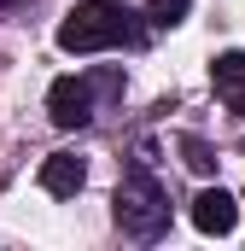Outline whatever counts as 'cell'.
Masks as SVG:
<instances>
[{"label":"cell","instance_id":"cell-1","mask_svg":"<svg viewBox=\"0 0 245 251\" xmlns=\"http://www.w3.org/2000/svg\"><path fill=\"white\" fill-rule=\"evenodd\" d=\"M134 41H140V24L117 0H82V6H70V18L59 24L64 53H105V47H134Z\"/></svg>","mask_w":245,"mask_h":251},{"label":"cell","instance_id":"cell-2","mask_svg":"<svg viewBox=\"0 0 245 251\" xmlns=\"http://www.w3.org/2000/svg\"><path fill=\"white\" fill-rule=\"evenodd\" d=\"M117 228L128 240H158V234L170 228V199L158 187V176L140 170V164L117 181Z\"/></svg>","mask_w":245,"mask_h":251},{"label":"cell","instance_id":"cell-3","mask_svg":"<svg viewBox=\"0 0 245 251\" xmlns=\"http://www.w3.org/2000/svg\"><path fill=\"white\" fill-rule=\"evenodd\" d=\"M94 82L88 76H59L53 88H47V111H53V123L59 128H82L88 117H94Z\"/></svg>","mask_w":245,"mask_h":251},{"label":"cell","instance_id":"cell-4","mask_svg":"<svg viewBox=\"0 0 245 251\" xmlns=\"http://www.w3.org/2000/svg\"><path fill=\"white\" fill-rule=\"evenodd\" d=\"M234 222H240V199L222 187H204L193 199V228L198 234H234Z\"/></svg>","mask_w":245,"mask_h":251},{"label":"cell","instance_id":"cell-5","mask_svg":"<svg viewBox=\"0 0 245 251\" xmlns=\"http://www.w3.org/2000/svg\"><path fill=\"white\" fill-rule=\"evenodd\" d=\"M88 181V170H82V158H70V152H53L47 164H41V187L53 193V199H76Z\"/></svg>","mask_w":245,"mask_h":251},{"label":"cell","instance_id":"cell-6","mask_svg":"<svg viewBox=\"0 0 245 251\" xmlns=\"http://www.w3.org/2000/svg\"><path fill=\"white\" fill-rule=\"evenodd\" d=\"M210 76H216V88H222L228 100H240L245 94V53H222V59L210 64Z\"/></svg>","mask_w":245,"mask_h":251},{"label":"cell","instance_id":"cell-7","mask_svg":"<svg viewBox=\"0 0 245 251\" xmlns=\"http://www.w3.org/2000/svg\"><path fill=\"white\" fill-rule=\"evenodd\" d=\"M187 0H152V24H181Z\"/></svg>","mask_w":245,"mask_h":251},{"label":"cell","instance_id":"cell-8","mask_svg":"<svg viewBox=\"0 0 245 251\" xmlns=\"http://www.w3.org/2000/svg\"><path fill=\"white\" fill-rule=\"evenodd\" d=\"M181 152H187V164H193V170H210V164H216V158L204 152V140H193V134L181 140Z\"/></svg>","mask_w":245,"mask_h":251},{"label":"cell","instance_id":"cell-9","mask_svg":"<svg viewBox=\"0 0 245 251\" xmlns=\"http://www.w3.org/2000/svg\"><path fill=\"white\" fill-rule=\"evenodd\" d=\"M234 111H240V117H245V94H240V100H234Z\"/></svg>","mask_w":245,"mask_h":251},{"label":"cell","instance_id":"cell-10","mask_svg":"<svg viewBox=\"0 0 245 251\" xmlns=\"http://www.w3.org/2000/svg\"><path fill=\"white\" fill-rule=\"evenodd\" d=\"M0 6H12V0H0Z\"/></svg>","mask_w":245,"mask_h":251}]
</instances>
